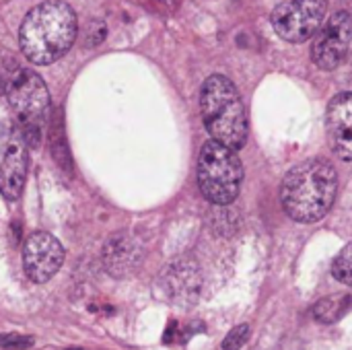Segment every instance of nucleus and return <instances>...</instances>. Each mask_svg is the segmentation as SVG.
<instances>
[{
  "label": "nucleus",
  "instance_id": "nucleus-1",
  "mask_svg": "<svg viewBox=\"0 0 352 350\" xmlns=\"http://www.w3.org/2000/svg\"><path fill=\"white\" fill-rule=\"evenodd\" d=\"M336 192L338 175L334 165L326 159H307L285 175L280 200L293 221L318 223L330 212Z\"/></svg>",
  "mask_w": 352,
  "mask_h": 350
},
{
  "label": "nucleus",
  "instance_id": "nucleus-2",
  "mask_svg": "<svg viewBox=\"0 0 352 350\" xmlns=\"http://www.w3.org/2000/svg\"><path fill=\"white\" fill-rule=\"evenodd\" d=\"M76 29V14L66 2L45 0L27 12L19 31V43L27 60L45 66L72 47Z\"/></svg>",
  "mask_w": 352,
  "mask_h": 350
},
{
  "label": "nucleus",
  "instance_id": "nucleus-3",
  "mask_svg": "<svg viewBox=\"0 0 352 350\" xmlns=\"http://www.w3.org/2000/svg\"><path fill=\"white\" fill-rule=\"evenodd\" d=\"M200 111L212 140L239 151L248 140L245 105L237 87L223 74H212L200 93Z\"/></svg>",
  "mask_w": 352,
  "mask_h": 350
},
{
  "label": "nucleus",
  "instance_id": "nucleus-4",
  "mask_svg": "<svg viewBox=\"0 0 352 350\" xmlns=\"http://www.w3.org/2000/svg\"><path fill=\"white\" fill-rule=\"evenodd\" d=\"M241 159L229 146L208 140L198 155V186L204 198L217 206L231 204L241 190Z\"/></svg>",
  "mask_w": 352,
  "mask_h": 350
},
{
  "label": "nucleus",
  "instance_id": "nucleus-5",
  "mask_svg": "<svg viewBox=\"0 0 352 350\" xmlns=\"http://www.w3.org/2000/svg\"><path fill=\"white\" fill-rule=\"evenodd\" d=\"M6 97L14 109L23 142L37 149L43 138L45 118L50 111V93L45 83L35 72L19 68L8 83Z\"/></svg>",
  "mask_w": 352,
  "mask_h": 350
},
{
  "label": "nucleus",
  "instance_id": "nucleus-6",
  "mask_svg": "<svg viewBox=\"0 0 352 350\" xmlns=\"http://www.w3.org/2000/svg\"><path fill=\"white\" fill-rule=\"evenodd\" d=\"M326 10V0H289L274 8L272 27L283 39L303 43L322 29Z\"/></svg>",
  "mask_w": 352,
  "mask_h": 350
},
{
  "label": "nucleus",
  "instance_id": "nucleus-7",
  "mask_svg": "<svg viewBox=\"0 0 352 350\" xmlns=\"http://www.w3.org/2000/svg\"><path fill=\"white\" fill-rule=\"evenodd\" d=\"M352 39V17L346 10L334 12L316 33L311 60L322 70H334L349 54Z\"/></svg>",
  "mask_w": 352,
  "mask_h": 350
},
{
  "label": "nucleus",
  "instance_id": "nucleus-8",
  "mask_svg": "<svg viewBox=\"0 0 352 350\" xmlns=\"http://www.w3.org/2000/svg\"><path fill=\"white\" fill-rule=\"evenodd\" d=\"M62 262L64 248L54 235L37 231L27 237L23 245V266L33 283H47L60 270Z\"/></svg>",
  "mask_w": 352,
  "mask_h": 350
},
{
  "label": "nucleus",
  "instance_id": "nucleus-9",
  "mask_svg": "<svg viewBox=\"0 0 352 350\" xmlns=\"http://www.w3.org/2000/svg\"><path fill=\"white\" fill-rule=\"evenodd\" d=\"M200 287H202L200 270L188 258L171 262L163 274V289L169 301H173L175 305L182 307L194 305L200 295Z\"/></svg>",
  "mask_w": 352,
  "mask_h": 350
},
{
  "label": "nucleus",
  "instance_id": "nucleus-10",
  "mask_svg": "<svg viewBox=\"0 0 352 350\" xmlns=\"http://www.w3.org/2000/svg\"><path fill=\"white\" fill-rule=\"evenodd\" d=\"M326 124L332 151L342 161H352V93H340L330 101Z\"/></svg>",
  "mask_w": 352,
  "mask_h": 350
},
{
  "label": "nucleus",
  "instance_id": "nucleus-11",
  "mask_svg": "<svg viewBox=\"0 0 352 350\" xmlns=\"http://www.w3.org/2000/svg\"><path fill=\"white\" fill-rule=\"evenodd\" d=\"M101 258H103L105 270L111 276L124 278V276L132 274L140 266V262H142V245L138 243L136 237H132L128 233H116L103 245V256Z\"/></svg>",
  "mask_w": 352,
  "mask_h": 350
},
{
  "label": "nucleus",
  "instance_id": "nucleus-12",
  "mask_svg": "<svg viewBox=\"0 0 352 350\" xmlns=\"http://www.w3.org/2000/svg\"><path fill=\"white\" fill-rule=\"evenodd\" d=\"M25 179H27V144L23 142V138H16L6 146V153L0 163V194L8 202L19 200Z\"/></svg>",
  "mask_w": 352,
  "mask_h": 350
},
{
  "label": "nucleus",
  "instance_id": "nucleus-13",
  "mask_svg": "<svg viewBox=\"0 0 352 350\" xmlns=\"http://www.w3.org/2000/svg\"><path fill=\"white\" fill-rule=\"evenodd\" d=\"M349 307H351V297H346V295H342V297H326L314 307V316H316L318 322L334 324L349 311Z\"/></svg>",
  "mask_w": 352,
  "mask_h": 350
},
{
  "label": "nucleus",
  "instance_id": "nucleus-14",
  "mask_svg": "<svg viewBox=\"0 0 352 350\" xmlns=\"http://www.w3.org/2000/svg\"><path fill=\"white\" fill-rule=\"evenodd\" d=\"M332 276H334L338 283L352 287V243H349V245L338 254V258L334 260Z\"/></svg>",
  "mask_w": 352,
  "mask_h": 350
},
{
  "label": "nucleus",
  "instance_id": "nucleus-15",
  "mask_svg": "<svg viewBox=\"0 0 352 350\" xmlns=\"http://www.w3.org/2000/svg\"><path fill=\"white\" fill-rule=\"evenodd\" d=\"M252 328L248 326V324H241V326H237V328H233L229 334H227V338L223 340V350H239L245 347V342L250 340V332Z\"/></svg>",
  "mask_w": 352,
  "mask_h": 350
},
{
  "label": "nucleus",
  "instance_id": "nucleus-16",
  "mask_svg": "<svg viewBox=\"0 0 352 350\" xmlns=\"http://www.w3.org/2000/svg\"><path fill=\"white\" fill-rule=\"evenodd\" d=\"M33 347V338L31 336H23V334H0V349L6 350H25Z\"/></svg>",
  "mask_w": 352,
  "mask_h": 350
},
{
  "label": "nucleus",
  "instance_id": "nucleus-17",
  "mask_svg": "<svg viewBox=\"0 0 352 350\" xmlns=\"http://www.w3.org/2000/svg\"><path fill=\"white\" fill-rule=\"evenodd\" d=\"M19 70V66H6V68H0V95H6V89H8V83L12 78V74Z\"/></svg>",
  "mask_w": 352,
  "mask_h": 350
}]
</instances>
